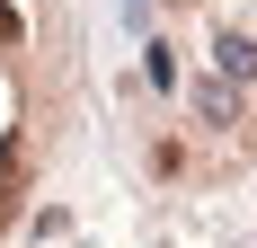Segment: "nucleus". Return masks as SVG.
Here are the masks:
<instances>
[{
  "label": "nucleus",
  "instance_id": "nucleus-3",
  "mask_svg": "<svg viewBox=\"0 0 257 248\" xmlns=\"http://www.w3.org/2000/svg\"><path fill=\"white\" fill-rule=\"evenodd\" d=\"M27 27H18V9H9V0H0V45H18Z\"/></svg>",
  "mask_w": 257,
  "mask_h": 248
},
{
  "label": "nucleus",
  "instance_id": "nucleus-1",
  "mask_svg": "<svg viewBox=\"0 0 257 248\" xmlns=\"http://www.w3.org/2000/svg\"><path fill=\"white\" fill-rule=\"evenodd\" d=\"M195 115H213V124H231V115H239V98H231V80H195Z\"/></svg>",
  "mask_w": 257,
  "mask_h": 248
},
{
  "label": "nucleus",
  "instance_id": "nucleus-2",
  "mask_svg": "<svg viewBox=\"0 0 257 248\" xmlns=\"http://www.w3.org/2000/svg\"><path fill=\"white\" fill-rule=\"evenodd\" d=\"M213 53H222V80H257V45L248 36H222Z\"/></svg>",
  "mask_w": 257,
  "mask_h": 248
}]
</instances>
